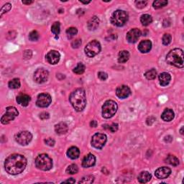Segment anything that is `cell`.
<instances>
[{
	"label": "cell",
	"mask_w": 184,
	"mask_h": 184,
	"mask_svg": "<svg viewBox=\"0 0 184 184\" xmlns=\"http://www.w3.org/2000/svg\"><path fill=\"white\" fill-rule=\"evenodd\" d=\"M12 8V4L10 3H6L2 7L1 9V14H0V16L2 17V15H3L4 14H5L6 13H7V12H9V10H10Z\"/></svg>",
	"instance_id": "cell-39"
},
{
	"label": "cell",
	"mask_w": 184,
	"mask_h": 184,
	"mask_svg": "<svg viewBox=\"0 0 184 184\" xmlns=\"http://www.w3.org/2000/svg\"><path fill=\"white\" fill-rule=\"evenodd\" d=\"M77 33H78V30L76 28L72 27V28H69L66 30V34L69 38L74 37L75 35H77Z\"/></svg>",
	"instance_id": "cell-36"
},
{
	"label": "cell",
	"mask_w": 184,
	"mask_h": 184,
	"mask_svg": "<svg viewBox=\"0 0 184 184\" xmlns=\"http://www.w3.org/2000/svg\"><path fill=\"white\" fill-rule=\"evenodd\" d=\"M140 35H141V31L139 29L133 28L127 33L126 38L130 43H135L139 39Z\"/></svg>",
	"instance_id": "cell-13"
},
{
	"label": "cell",
	"mask_w": 184,
	"mask_h": 184,
	"mask_svg": "<svg viewBox=\"0 0 184 184\" xmlns=\"http://www.w3.org/2000/svg\"><path fill=\"white\" fill-rule=\"evenodd\" d=\"M30 101H31L30 96L28 95V94H20V95L17 96V102L23 106H28L29 103L30 102Z\"/></svg>",
	"instance_id": "cell-19"
},
{
	"label": "cell",
	"mask_w": 184,
	"mask_h": 184,
	"mask_svg": "<svg viewBox=\"0 0 184 184\" xmlns=\"http://www.w3.org/2000/svg\"><path fill=\"white\" fill-rule=\"evenodd\" d=\"M107 129L109 130H110L112 132H115L116 131H117L118 130V125L117 123H113L112 125H107Z\"/></svg>",
	"instance_id": "cell-43"
},
{
	"label": "cell",
	"mask_w": 184,
	"mask_h": 184,
	"mask_svg": "<svg viewBox=\"0 0 184 184\" xmlns=\"http://www.w3.org/2000/svg\"><path fill=\"white\" fill-rule=\"evenodd\" d=\"M49 72L45 69H38L34 73V80L38 84H43L48 81Z\"/></svg>",
	"instance_id": "cell-11"
},
{
	"label": "cell",
	"mask_w": 184,
	"mask_h": 184,
	"mask_svg": "<svg viewBox=\"0 0 184 184\" xmlns=\"http://www.w3.org/2000/svg\"><path fill=\"white\" fill-rule=\"evenodd\" d=\"M96 163V157L93 154L89 153L84 157L82 161V166L84 168H90L93 167Z\"/></svg>",
	"instance_id": "cell-17"
},
{
	"label": "cell",
	"mask_w": 184,
	"mask_h": 184,
	"mask_svg": "<svg viewBox=\"0 0 184 184\" xmlns=\"http://www.w3.org/2000/svg\"><path fill=\"white\" fill-rule=\"evenodd\" d=\"M156 75H157L156 70L154 69H152L145 73V78L148 80H153L156 78Z\"/></svg>",
	"instance_id": "cell-32"
},
{
	"label": "cell",
	"mask_w": 184,
	"mask_h": 184,
	"mask_svg": "<svg viewBox=\"0 0 184 184\" xmlns=\"http://www.w3.org/2000/svg\"><path fill=\"white\" fill-rule=\"evenodd\" d=\"M172 40V37L170 34L166 33L163 35V39H162V42H163V44L164 45H168L170 44Z\"/></svg>",
	"instance_id": "cell-37"
},
{
	"label": "cell",
	"mask_w": 184,
	"mask_h": 184,
	"mask_svg": "<svg viewBox=\"0 0 184 184\" xmlns=\"http://www.w3.org/2000/svg\"><path fill=\"white\" fill-rule=\"evenodd\" d=\"M171 173V168L168 167H161L157 169L155 172V175L159 179H165L167 178Z\"/></svg>",
	"instance_id": "cell-16"
},
{
	"label": "cell",
	"mask_w": 184,
	"mask_h": 184,
	"mask_svg": "<svg viewBox=\"0 0 184 184\" xmlns=\"http://www.w3.org/2000/svg\"><path fill=\"white\" fill-rule=\"evenodd\" d=\"M168 4V1H165V0H158V1H155L153 2V6L154 9H161L162 7L166 6Z\"/></svg>",
	"instance_id": "cell-34"
},
{
	"label": "cell",
	"mask_w": 184,
	"mask_h": 184,
	"mask_svg": "<svg viewBox=\"0 0 184 184\" xmlns=\"http://www.w3.org/2000/svg\"><path fill=\"white\" fill-rule=\"evenodd\" d=\"M45 142L50 147L54 146V145H55V140H53L52 138H48V139L45 140Z\"/></svg>",
	"instance_id": "cell-45"
},
{
	"label": "cell",
	"mask_w": 184,
	"mask_h": 184,
	"mask_svg": "<svg viewBox=\"0 0 184 184\" xmlns=\"http://www.w3.org/2000/svg\"><path fill=\"white\" fill-rule=\"evenodd\" d=\"M51 32L56 36V38L57 36L59 37V35L60 32V25L59 22H55V23L53 24V25L51 27Z\"/></svg>",
	"instance_id": "cell-30"
},
{
	"label": "cell",
	"mask_w": 184,
	"mask_h": 184,
	"mask_svg": "<svg viewBox=\"0 0 184 184\" xmlns=\"http://www.w3.org/2000/svg\"><path fill=\"white\" fill-rule=\"evenodd\" d=\"M60 59V55L59 52L56 50H50L46 55V60L51 65H55L59 62Z\"/></svg>",
	"instance_id": "cell-14"
},
{
	"label": "cell",
	"mask_w": 184,
	"mask_h": 184,
	"mask_svg": "<svg viewBox=\"0 0 184 184\" xmlns=\"http://www.w3.org/2000/svg\"><path fill=\"white\" fill-rule=\"evenodd\" d=\"M68 130H69V127L65 122H59L55 126V131L58 135L66 134Z\"/></svg>",
	"instance_id": "cell-22"
},
{
	"label": "cell",
	"mask_w": 184,
	"mask_h": 184,
	"mask_svg": "<svg viewBox=\"0 0 184 184\" xmlns=\"http://www.w3.org/2000/svg\"><path fill=\"white\" fill-rule=\"evenodd\" d=\"M35 166L41 171H49L53 168V161L47 154H40L35 159Z\"/></svg>",
	"instance_id": "cell-5"
},
{
	"label": "cell",
	"mask_w": 184,
	"mask_h": 184,
	"mask_svg": "<svg viewBox=\"0 0 184 184\" xmlns=\"http://www.w3.org/2000/svg\"><path fill=\"white\" fill-rule=\"evenodd\" d=\"M99 23H100V20L96 16H94L89 20L88 24H87V27H88V29L90 31L95 30L96 28H98L99 25Z\"/></svg>",
	"instance_id": "cell-24"
},
{
	"label": "cell",
	"mask_w": 184,
	"mask_h": 184,
	"mask_svg": "<svg viewBox=\"0 0 184 184\" xmlns=\"http://www.w3.org/2000/svg\"><path fill=\"white\" fill-rule=\"evenodd\" d=\"M27 159L23 155L13 154L7 157L4 162V168L9 174L18 175L23 173L27 166Z\"/></svg>",
	"instance_id": "cell-1"
},
{
	"label": "cell",
	"mask_w": 184,
	"mask_h": 184,
	"mask_svg": "<svg viewBox=\"0 0 184 184\" xmlns=\"http://www.w3.org/2000/svg\"><path fill=\"white\" fill-rule=\"evenodd\" d=\"M52 102V98L50 94L43 93L38 95L37 101H36V105L38 107L45 108L48 107Z\"/></svg>",
	"instance_id": "cell-12"
},
{
	"label": "cell",
	"mask_w": 184,
	"mask_h": 184,
	"mask_svg": "<svg viewBox=\"0 0 184 184\" xmlns=\"http://www.w3.org/2000/svg\"><path fill=\"white\" fill-rule=\"evenodd\" d=\"M165 162L173 166H177L179 164V160L175 156H173V155H168L166 160H165Z\"/></svg>",
	"instance_id": "cell-27"
},
{
	"label": "cell",
	"mask_w": 184,
	"mask_h": 184,
	"mask_svg": "<svg viewBox=\"0 0 184 184\" xmlns=\"http://www.w3.org/2000/svg\"><path fill=\"white\" fill-rule=\"evenodd\" d=\"M32 55H33V53L30 50H27L23 53V57L25 59L28 60V59H30V58L32 57Z\"/></svg>",
	"instance_id": "cell-44"
},
{
	"label": "cell",
	"mask_w": 184,
	"mask_h": 184,
	"mask_svg": "<svg viewBox=\"0 0 184 184\" xmlns=\"http://www.w3.org/2000/svg\"><path fill=\"white\" fill-rule=\"evenodd\" d=\"M171 76L168 73L163 72L159 75L160 84H161L162 86H166L167 85H168L169 83L171 82Z\"/></svg>",
	"instance_id": "cell-20"
},
{
	"label": "cell",
	"mask_w": 184,
	"mask_h": 184,
	"mask_svg": "<svg viewBox=\"0 0 184 184\" xmlns=\"http://www.w3.org/2000/svg\"><path fill=\"white\" fill-rule=\"evenodd\" d=\"M117 104L113 100L106 101L102 106V116L105 119L112 118L117 112Z\"/></svg>",
	"instance_id": "cell-6"
},
{
	"label": "cell",
	"mask_w": 184,
	"mask_h": 184,
	"mask_svg": "<svg viewBox=\"0 0 184 184\" xmlns=\"http://www.w3.org/2000/svg\"><path fill=\"white\" fill-rule=\"evenodd\" d=\"M180 132L181 135H183V127H181V129L180 130Z\"/></svg>",
	"instance_id": "cell-51"
},
{
	"label": "cell",
	"mask_w": 184,
	"mask_h": 184,
	"mask_svg": "<svg viewBox=\"0 0 184 184\" xmlns=\"http://www.w3.org/2000/svg\"><path fill=\"white\" fill-rule=\"evenodd\" d=\"M85 69H86V67L84 65L82 64V63H79L78 64H77L76 67H75L74 70H73V71L75 74H84V71H85Z\"/></svg>",
	"instance_id": "cell-31"
},
{
	"label": "cell",
	"mask_w": 184,
	"mask_h": 184,
	"mask_svg": "<svg viewBox=\"0 0 184 184\" xmlns=\"http://www.w3.org/2000/svg\"><path fill=\"white\" fill-rule=\"evenodd\" d=\"M66 154L69 158H70L72 160H75V159H77L79 157L80 151L77 147L72 146L68 150Z\"/></svg>",
	"instance_id": "cell-23"
},
{
	"label": "cell",
	"mask_w": 184,
	"mask_h": 184,
	"mask_svg": "<svg viewBox=\"0 0 184 184\" xmlns=\"http://www.w3.org/2000/svg\"><path fill=\"white\" fill-rule=\"evenodd\" d=\"M128 19H129V16L127 12L118 9L112 13L110 20L112 25L117 27H122L127 23Z\"/></svg>",
	"instance_id": "cell-4"
},
{
	"label": "cell",
	"mask_w": 184,
	"mask_h": 184,
	"mask_svg": "<svg viewBox=\"0 0 184 184\" xmlns=\"http://www.w3.org/2000/svg\"><path fill=\"white\" fill-rule=\"evenodd\" d=\"M140 22H141L142 25L144 26H148L150 24L152 23V18L150 14H142L140 18Z\"/></svg>",
	"instance_id": "cell-28"
},
{
	"label": "cell",
	"mask_w": 184,
	"mask_h": 184,
	"mask_svg": "<svg viewBox=\"0 0 184 184\" xmlns=\"http://www.w3.org/2000/svg\"><path fill=\"white\" fill-rule=\"evenodd\" d=\"M75 182H76V181L74 180V178H71L70 179H69V180H66L65 181H63L62 183H74Z\"/></svg>",
	"instance_id": "cell-47"
},
{
	"label": "cell",
	"mask_w": 184,
	"mask_h": 184,
	"mask_svg": "<svg viewBox=\"0 0 184 184\" xmlns=\"http://www.w3.org/2000/svg\"><path fill=\"white\" fill-rule=\"evenodd\" d=\"M166 61L168 64L177 68H183L184 66L183 51L181 48H174L166 55Z\"/></svg>",
	"instance_id": "cell-3"
},
{
	"label": "cell",
	"mask_w": 184,
	"mask_h": 184,
	"mask_svg": "<svg viewBox=\"0 0 184 184\" xmlns=\"http://www.w3.org/2000/svg\"><path fill=\"white\" fill-rule=\"evenodd\" d=\"M81 2V3H83V4H89V3H90V1H89V2H83V1H80Z\"/></svg>",
	"instance_id": "cell-50"
},
{
	"label": "cell",
	"mask_w": 184,
	"mask_h": 184,
	"mask_svg": "<svg viewBox=\"0 0 184 184\" xmlns=\"http://www.w3.org/2000/svg\"><path fill=\"white\" fill-rule=\"evenodd\" d=\"M107 137L105 134L102 133H96L91 138V145L96 149H101L105 146Z\"/></svg>",
	"instance_id": "cell-9"
},
{
	"label": "cell",
	"mask_w": 184,
	"mask_h": 184,
	"mask_svg": "<svg viewBox=\"0 0 184 184\" xmlns=\"http://www.w3.org/2000/svg\"><path fill=\"white\" fill-rule=\"evenodd\" d=\"M20 80L19 79H12L11 81H9L8 83V86L10 89H18L20 87Z\"/></svg>",
	"instance_id": "cell-29"
},
{
	"label": "cell",
	"mask_w": 184,
	"mask_h": 184,
	"mask_svg": "<svg viewBox=\"0 0 184 184\" xmlns=\"http://www.w3.org/2000/svg\"><path fill=\"white\" fill-rule=\"evenodd\" d=\"M152 48V43L151 40H142L138 45V50L142 53H147L151 51Z\"/></svg>",
	"instance_id": "cell-18"
},
{
	"label": "cell",
	"mask_w": 184,
	"mask_h": 184,
	"mask_svg": "<svg viewBox=\"0 0 184 184\" xmlns=\"http://www.w3.org/2000/svg\"><path fill=\"white\" fill-rule=\"evenodd\" d=\"M33 139V135L29 131H21L15 135V140L20 145H28Z\"/></svg>",
	"instance_id": "cell-10"
},
{
	"label": "cell",
	"mask_w": 184,
	"mask_h": 184,
	"mask_svg": "<svg viewBox=\"0 0 184 184\" xmlns=\"http://www.w3.org/2000/svg\"><path fill=\"white\" fill-rule=\"evenodd\" d=\"M79 172V168L75 164H71L70 166H68L66 168V173L68 174H71V175H74V174H76Z\"/></svg>",
	"instance_id": "cell-33"
},
{
	"label": "cell",
	"mask_w": 184,
	"mask_h": 184,
	"mask_svg": "<svg viewBox=\"0 0 184 184\" xmlns=\"http://www.w3.org/2000/svg\"><path fill=\"white\" fill-rule=\"evenodd\" d=\"M131 90L129 86L126 85H122L119 86L116 90V94L120 99H126L130 95Z\"/></svg>",
	"instance_id": "cell-15"
},
{
	"label": "cell",
	"mask_w": 184,
	"mask_h": 184,
	"mask_svg": "<svg viewBox=\"0 0 184 184\" xmlns=\"http://www.w3.org/2000/svg\"><path fill=\"white\" fill-rule=\"evenodd\" d=\"M152 178L151 174L147 171H142L139 174L137 177V180L140 183H146L149 182Z\"/></svg>",
	"instance_id": "cell-25"
},
{
	"label": "cell",
	"mask_w": 184,
	"mask_h": 184,
	"mask_svg": "<svg viewBox=\"0 0 184 184\" xmlns=\"http://www.w3.org/2000/svg\"><path fill=\"white\" fill-rule=\"evenodd\" d=\"M81 45V40L76 39L71 43V46L73 48H79Z\"/></svg>",
	"instance_id": "cell-41"
},
{
	"label": "cell",
	"mask_w": 184,
	"mask_h": 184,
	"mask_svg": "<svg viewBox=\"0 0 184 184\" xmlns=\"http://www.w3.org/2000/svg\"><path fill=\"white\" fill-rule=\"evenodd\" d=\"M49 117H50V115L48 112H43L40 115V118L43 120H47V119H48Z\"/></svg>",
	"instance_id": "cell-46"
},
{
	"label": "cell",
	"mask_w": 184,
	"mask_h": 184,
	"mask_svg": "<svg viewBox=\"0 0 184 184\" xmlns=\"http://www.w3.org/2000/svg\"><path fill=\"white\" fill-rule=\"evenodd\" d=\"M19 112L18 110L14 106H8L6 108V113L2 116L1 119V122L3 125L9 124V122L13 121L18 117Z\"/></svg>",
	"instance_id": "cell-8"
},
{
	"label": "cell",
	"mask_w": 184,
	"mask_h": 184,
	"mask_svg": "<svg viewBox=\"0 0 184 184\" xmlns=\"http://www.w3.org/2000/svg\"><path fill=\"white\" fill-rule=\"evenodd\" d=\"M101 49L100 43L97 40H92L86 45L84 51L89 58H93L100 53Z\"/></svg>",
	"instance_id": "cell-7"
},
{
	"label": "cell",
	"mask_w": 184,
	"mask_h": 184,
	"mask_svg": "<svg viewBox=\"0 0 184 184\" xmlns=\"http://www.w3.org/2000/svg\"><path fill=\"white\" fill-rule=\"evenodd\" d=\"M33 1H23V3L25 4H30L33 3Z\"/></svg>",
	"instance_id": "cell-49"
},
{
	"label": "cell",
	"mask_w": 184,
	"mask_h": 184,
	"mask_svg": "<svg viewBox=\"0 0 184 184\" xmlns=\"http://www.w3.org/2000/svg\"><path fill=\"white\" fill-rule=\"evenodd\" d=\"M69 101L77 112L83 111L86 105V96L84 89L79 88L74 90L69 96Z\"/></svg>",
	"instance_id": "cell-2"
},
{
	"label": "cell",
	"mask_w": 184,
	"mask_h": 184,
	"mask_svg": "<svg viewBox=\"0 0 184 184\" xmlns=\"http://www.w3.org/2000/svg\"><path fill=\"white\" fill-rule=\"evenodd\" d=\"M135 4H136V7L137 8L139 9H142V8H144L145 7H146L147 4V2L146 1H137L135 2Z\"/></svg>",
	"instance_id": "cell-42"
},
{
	"label": "cell",
	"mask_w": 184,
	"mask_h": 184,
	"mask_svg": "<svg viewBox=\"0 0 184 184\" xmlns=\"http://www.w3.org/2000/svg\"><path fill=\"white\" fill-rule=\"evenodd\" d=\"M174 117H175V114L171 109H166L161 115L162 120L165 122H171V120H173Z\"/></svg>",
	"instance_id": "cell-21"
},
{
	"label": "cell",
	"mask_w": 184,
	"mask_h": 184,
	"mask_svg": "<svg viewBox=\"0 0 184 184\" xmlns=\"http://www.w3.org/2000/svg\"><path fill=\"white\" fill-rule=\"evenodd\" d=\"M39 33L35 30L32 31V32L30 33V35H29V39L31 41H37L39 39Z\"/></svg>",
	"instance_id": "cell-38"
},
{
	"label": "cell",
	"mask_w": 184,
	"mask_h": 184,
	"mask_svg": "<svg viewBox=\"0 0 184 184\" xmlns=\"http://www.w3.org/2000/svg\"><path fill=\"white\" fill-rule=\"evenodd\" d=\"M130 59V53L127 50H122L119 53L118 61L120 64H124L126 63Z\"/></svg>",
	"instance_id": "cell-26"
},
{
	"label": "cell",
	"mask_w": 184,
	"mask_h": 184,
	"mask_svg": "<svg viewBox=\"0 0 184 184\" xmlns=\"http://www.w3.org/2000/svg\"><path fill=\"white\" fill-rule=\"evenodd\" d=\"M94 181V177L91 175H88L82 178L79 183H92Z\"/></svg>",
	"instance_id": "cell-35"
},
{
	"label": "cell",
	"mask_w": 184,
	"mask_h": 184,
	"mask_svg": "<svg viewBox=\"0 0 184 184\" xmlns=\"http://www.w3.org/2000/svg\"><path fill=\"white\" fill-rule=\"evenodd\" d=\"M98 77L99 79L101 80V81H106V80L108 79V75L105 72L100 71L98 73Z\"/></svg>",
	"instance_id": "cell-40"
},
{
	"label": "cell",
	"mask_w": 184,
	"mask_h": 184,
	"mask_svg": "<svg viewBox=\"0 0 184 184\" xmlns=\"http://www.w3.org/2000/svg\"><path fill=\"white\" fill-rule=\"evenodd\" d=\"M90 126L92 127H96V126H97V122H96V121L95 120L91 121V122H90Z\"/></svg>",
	"instance_id": "cell-48"
}]
</instances>
